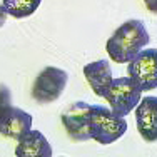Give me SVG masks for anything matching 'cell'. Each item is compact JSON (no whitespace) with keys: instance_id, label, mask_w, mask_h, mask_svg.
<instances>
[{"instance_id":"12","label":"cell","mask_w":157,"mask_h":157,"mask_svg":"<svg viewBox=\"0 0 157 157\" xmlns=\"http://www.w3.org/2000/svg\"><path fill=\"white\" fill-rule=\"evenodd\" d=\"M145 7L149 9V12L151 13H155L157 12V0H144Z\"/></svg>"},{"instance_id":"7","label":"cell","mask_w":157,"mask_h":157,"mask_svg":"<svg viewBox=\"0 0 157 157\" xmlns=\"http://www.w3.org/2000/svg\"><path fill=\"white\" fill-rule=\"evenodd\" d=\"M89 114H90V104L84 102V100L72 102L62 112V125L74 142H85L90 139V136H89Z\"/></svg>"},{"instance_id":"11","label":"cell","mask_w":157,"mask_h":157,"mask_svg":"<svg viewBox=\"0 0 157 157\" xmlns=\"http://www.w3.org/2000/svg\"><path fill=\"white\" fill-rule=\"evenodd\" d=\"M42 0H2V5L5 9L7 15L13 18H27L37 12Z\"/></svg>"},{"instance_id":"13","label":"cell","mask_w":157,"mask_h":157,"mask_svg":"<svg viewBox=\"0 0 157 157\" xmlns=\"http://www.w3.org/2000/svg\"><path fill=\"white\" fill-rule=\"evenodd\" d=\"M7 12H5V9H3V5L0 3V27H3L5 25V22H7Z\"/></svg>"},{"instance_id":"5","label":"cell","mask_w":157,"mask_h":157,"mask_svg":"<svg viewBox=\"0 0 157 157\" xmlns=\"http://www.w3.org/2000/svg\"><path fill=\"white\" fill-rule=\"evenodd\" d=\"M104 99L109 102V109L112 110V114L125 119V115H129L140 102L142 90L132 78L125 75L112 80L109 92Z\"/></svg>"},{"instance_id":"3","label":"cell","mask_w":157,"mask_h":157,"mask_svg":"<svg viewBox=\"0 0 157 157\" xmlns=\"http://www.w3.org/2000/svg\"><path fill=\"white\" fill-rule=\"evenodd\" d=\"M32 115L12 104L9 87L0 84V134L9 139L20 140L32 129Z\"/></svg>"},{"instance_id":"9","label":"cell","mask_w":157,"mask_h":157,"mask_svg":"<svg viewBox=\"0 0 157 157\" xmlns=\"http://www.w3.org/2000/svg\"><path fill=\"white\" fill-rule=\"evenodd\" d=\"M84 77L89 82L90 89L94 90L95 95L99 97H105L109 92V87L114 80L112 77V69L110 63L105 59H100V60L90 62L84 67Z\"/></svg>"},{"instance_id":"2","label":"cell","mask_w":157,"mask_h":157,"mask_svg":"<svg viewBox=\"0 0 157 157\" xmlns=\"http://www.w3.org/2000/svg\"><path fill=\"white\" fill-rule=\"evenodd\" d=\"M127 132V121L112 114L109 107L90 105L89 114V136L102 145L114 144Z\"/></svg>"},{"instance_id":"1","label":"cell","mask_w":157,"mask_h":157,"mask_svg":"<svg viewBox=\"0 0 157 157\" xmlns=\"http://www.w3.org/2000/svg\"><path fill=\"white\" fill-rule=\"evenodd\" d=\"M151 42L145 24L139 18L127 20L115 29L105 44V50L109 59L115 63H127Z\"/></svg>"},{"instance_id":"4","label":"cell","mask_w":157,"mask_h":157,"mask_svg":"<svg viewBox=\"0 0 157 157\" xmlns=\"http://www.w3.org/2000/svg\"><path fill=\"white\" fill-rule=\"evenodd\" d=\"M69 82V74L63 69L48 65L39 72L32 84V99L40 105L52 104L60 99Z\"/></svg>"},{"instance_id":"6","label":"cell","mask_w":157,"mask_h":157,"mask_svg":"<svg viewBox=\"0 0 157 157\" xmlns=\"http://www.w3.org/2000/svg\"><path fill=\"white\" fill-rule=\"evenodd\" d=\"M127 77L132 78L142 92H151L157 87V50L142 48L127 62Z\"/></svg>"},{"instance_id":"8","label":"cell","mask_w":157,"mask_h":157,"mask_svg":"<svg viewBox=\"0 0 157 157\" xmlns=\"http://www.w3.org/2000/svg\"><path fill=\"white\" fill-rule=\"evenodd\" d=\"M137 130L145 142H155L157 139V97L147 95L140 99L136 107Z\"/></svg>"},{"instance_id":"10","label":"cell","mask_w":157,"mask_h":157,"mask_svg":"<svg viewBox=\"0 0 157 157\" xmlns=\"http://www.w3.org/2000/svg\"><path fill=\"white\" fill-rule=\"evenodd\" d=\"M17 142H18L15 147L17 157H52V154H54L50 142L47 140V137L40 130L30 129Z\"/></svg>"}]
</instances>
